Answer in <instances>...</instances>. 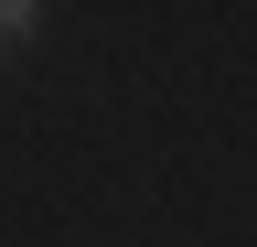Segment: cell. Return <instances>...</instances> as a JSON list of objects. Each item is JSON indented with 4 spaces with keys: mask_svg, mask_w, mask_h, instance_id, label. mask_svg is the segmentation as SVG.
Returning a JSON list of instances; mask_svg holds the SVG:
<instances>
[{
    "mask_svg": "<svg viewBox=\"0 0 257 247\" xmlns=\"http://www.w3.org/2000/svg\"><path fill=\"white\" fill-rule=\"evenodd\" d=\"M32 22H43V0H0V54H11V43H32Z\"/></svg>",
    "mask_w": 257,
    "mask_h": 247,
    "instance_id": "obj_1",
    "label": "cell"
}]
</instances>
